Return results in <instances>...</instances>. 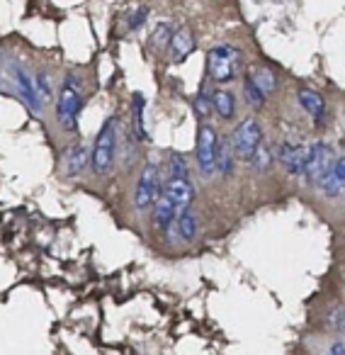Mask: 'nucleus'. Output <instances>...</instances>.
I'll return each mask as SVG.
<instances>
[{
    "instance_id": "nucleus-1",
    "label": "nucleus",
    "mask_w": 345,
    "mask_h": 355,
    "mask_svg": "<svg viewBox=\"0 0 345 355\" xmlns=\"http://www.w3.org/2000/svg\"><path fill=\"white\" fill-rule=\"evenodd\" d=\"M195 200V185L190 183V178H168L163 185L161 198L156 200L151 214H153V227L158 232L168 234L175 227V219L193 207Z\"/></svg>"
},
{
    "instance_id": "nucleus-2",
    "label": "nucleus",
    "mask_w": 345,
    "mask_h": 355,
    "mask_svg": "<svg viewBox=\"0 0 345 355\" xmlns=\"http://www.w3.org/2000/svg\"><path fill=\"white\" fill-rule=\"evenodd\" d=\"M119 119L107 117L100 132L95 134V141L90 146V168L95 175L105 178L117 166V148H119Z\"/></svg>"
},
{
    "instance_id": "nucleus-3",
    "label": "nucleus",
    "mask_w": 345,
    "mask_h": 355,
    "mask_svg": "<svg viewBox=\"0 0 345 355\" xmlns=\"http://www.w3.org/2000/svg\"><path fill=\"white\" fill-rule=\"evenodd\" d=\"M80 107H83V88H80L76 76H66L59 90V100H56V122L64 132H78Z\"/></svg>"
},
{
    "instance_id": "nucleus-4",
    "label": "nucleus",
    "mask_w": 345,
    "mask_h": 355,
    "mask_svg": "<svg viewBox=\"0 0 345 355\" xmlns=\"http://www.w3.org/2000/svg\"><path fill=\"white\" fill-rule=\"evenodd\" d=\"M163 175H161V166H158L156 158H148L143 163L141 173L136 178V185H134V209L136 212H151L156 200L163 193Z\"/></svg>"
},
{
    "instance_id": "nucleus-5",
    "label": "nucleus",
    "mask_w": 345,
    "mask_h": 355,
    "mask_svg": "<svg viewBox=\"0 0 345 355\" xmlns=\"http://www.w3.org/2000/svg\"><path fill=\"white\" fill-rule=\"evenodd\" d=\"M241 73V51L233 44H217L207 51V76L219 85L236 80Z\"/></svg>"
},
{
    "instance_id": "nucleus-6",
    "label": "nucleus",
    "mask_w": 345,
    "mask_h": 355,
    "mask_svg": "<svg viewBox=\"0 0 345 355\" xmlns=\"http://www.w3.org/2000/svg\"><path fill=\"white\" fill-rule=\"evenodd\" d=\"M222 137L212 124L202 122L197 129V146H195V156H197V171L204 178H212L217 173V153Z\"/></svg>"
},
{
    "instance_id": "nucleus-7",
    "label": "nucleus",
    "mask_w": 345,
    "mask_h": 355,
    "mask_svg": "<svg viewBox=\"0 0 345 355\" xmlns=\"http://www.w3.org/2000/svg\"><path fill=\"white\" fill-rule=\"evenodd\" d=\"M263 144V127L256 117H246L231 134V146L236 151V158L251 163L256 151Z\"/></svg>"
},
{
    "instance_id": "nucleus-8",
    "label": "nucleus",
    "mask_w": 345,
    "mask_h": 355,
    "mask_svg": "<svg viewBox=\"0 0 345 355\" xmlns=\"http://www.w3.org/2000/svg\"><path fill=\"white\" fill-rule=\"evenodd\" d=\"M333 161H335L333 148H330L326 141H314L309 148V161H306V168H304V178L311 185H319L321 180H324L326 173L330 171Z\"/></svg>"
},
{
    "instance_id": "nucleus-9",
    "label": "nucleus",
    "mask_w": 345,
    "mask_h": 355,
    "mask_svg": "<svg viewBox=\"0 0 345 355\" xmlns=\"http://www.w3.org/2000/svg\"><path fill=\"white\" fill-rule=\"evenodd\" d=\"M10 76L12 80H15V88H17V95H20L22 100H25V105L32 110V112H42L44 110V100H42L39 90H37V83H35V76L30 73V71L25 69V66L20 64H12L10 66Z\"/></svg>"
},
{
    "instance_id": "nucleus-10",
    "label": "nucleus",
    "mask_w": 345,
    "mask_h": 355,
    "mask_svg": "<svg viewBox=\"0 0 345 355\" xmlns=\"http://www.w3.org/2000/svg\"><path fill=\"white\" fill-rule=\"evenodd\" d=\"M309 146L304 144H280L277 146V163L285 168L290 175H304V168H306V161H309Z\"/></svg>"
},
{
    "instance_id": "nucleus-11",
    "label": "nucleus",
    "mask_w": 345,
    "mask_h": 355,
    "mask_svg": "<svg viewBox=\"0 0 345 355\" xmlns=\"http://www.w3.org/2000/svg\"><path fill=\"white\" fill-rule=\"evenodd\" d=\"M90 166V148L85 144H73L61 156V171L66 178H78Z\"/></svg>"
},
{
    "instance_id": "nucleus-12",
    "label": "nucleus",
    "mask_w": 345,
    "mask_h": 355,
    "mask_svg": "<svg viewBox=\"0 0 345 355\" xmlns=\"http://www.w3.org/2000/svg\"><path fill=\"white\" fill-rule=\"evenodd\" d=\"M195 51V35L190 27H178L172 32L170 44H168V54H170L172 64H183L190 54Z\"/></svg>"
},
{
    "instance_id": "nucleus-13",
    "label": "nucleus",
    "mask_w": 345,
    "mask_h": 355,
    "mask_svg": "<svg viewBox=\"0 0 345 355\" xmlns=\"http://www.w3.org/2000/svg\"><path fill=\"white\" fill-rule=\"evenodd\" d=\"M319 188L326 198H335V195L343 193L345 190V158L333 161V166H330V171L324 175V180L319 183Z\"/></svg>"
},
{
    "instance_id": "nucleus-14",
    "label": "nucleus",
    "mask_w": 345,
    "mask_h": 355,
    "mask_svg": "<svg viewBox=\"0 0 345 355\" xmlns=\"http://www.w3.org/2000/svg\"><path fill=\"white\" fill-rule=\"evenodd\" d=\"M212 105H214V112H217L219 119L224 122H231L236 117V95L227 88H219L212 93Z\"/></svg>"
},
{
    "instance_id": "nucleus-15",
    "label": "nucleus",
    "mask_w": 345,
    "mask_h": 355,
    "mask_svg": "<svg viewBox=\"0 0 345 355\" xmlns=\"http://www.w3.org/2000/svg\"><path fill=\"white\" fill-rule=\"evenodd\" d=\"M297 98H299V105L304 107V112L309 114V117L314 119L316 124L324 122V117H326V103H324V98H321L319 93H314V90H309V88H301Z\"/></svg>"
},
{
    "instance_id": "nucleus-16",
    "label": "nucleus",
    "mask_w": 345,
    "mask_h": 355,
    "mask_svg": "<svg viewBox=\"0 0 345 355\" xmlns=\"http://www.w3.org/2000/svg\"><path fill=\"white\" fill-rule=\"evenodd\" d=\"M175 232L185 243H193L200 236V217L193 207H188L178 219H175Z\"/></svg>"
},
{
    "instance_id": "nucleus-17",
    "label": "nucleus",
    "mask_w": 345,
    "mask_h": 355,
    "mask_svg": "<svg viewBox=\"0 0 345 355\" xmlns=\"http://www.w3.org/2000/svg\"><path fill=\"white\" fill-rule=\"evenodd\" d=\"M233 168H236V151H233L231 141L222 139V141H219V153H217V173L229 178L233 173Z\"/></svg>"
},
{
    "instance_id": "nucleus-18",
    "label": "nucleus",
    "mask_w": 345,
    "mask_h": 355,
    "mask_svg": "<svg viewBox=\"0 0 345 355\" xmlns=\"http://www.w3.org/2000/svg\"><path fill=\"white\" fill-rule=\"evenodd\" d=\"M132 129L136 141H146V124H143V95L134 93L132 98Z\"/></svg>"
},
{
    "instance_id": "nucleus-19",
    "label": "nucleus",
    "mask_w": 345,
    "mask_h": 355,
    "mask_svg": "<svg viewBox=\"0 0 345 355\" xmlns=\"http://www.w3.org/2000/svg\"><path fill=\"white\" fill-rule=\"evenodd\" d=\"M248 78H251L253 83H256L258 88H260L265 95L275 93V88H277V78H275V73H272L270 69H265V66H258V69H251V73H248Z\"/></svg>"
},
{
    "instance_id": "nucleus-20",
    "label": "nucleus",
    "mask_w": 345,
    "mask_h": 355,
    "mask_svg": "<svg viewBox=\"0 0 345 355\" xmlns=\"http://www.w3.org/2000/svg\"><path fill=\"white\" fill-rule=\"evenodd\" d=\"M243 95H246L248 105H251V107H256V110H260L263 105H265V100H267V95L263 93V90L258 88V85L253 83L248 76H246V80H243Z\"/></svg>"
},
{
    "instance_id": "nucleus-21",
    "label": "nucleus",
    "mask_w": 345,
    "mask_h": 355,
    "mask_svg": "<svg viewBox=\"0 0 345 355\" xmlns=\"http://www.w3.org/2000/svg\"><path fill=\"white\" fill-rule=\"evenodd\" d=\"M214 112V105H212V93H207V90H200V95L195 98V114H197L200 119H207L209 114Z\"/></svg>"
},
{
    "instance_id": "nucleus-22",
    "label": "nucleus",
    "mask_w": 345,
    "mask_h": 355,
    "mask_svg": "<svg viewBox=\"0 0 345 355\" xmlns=\"http://www.w3.org/2000/svg\"><path fill=\"white\" fill-rule=\"evenodd\" d=\"M168 178H190V166H188V161H185V156L172 153L170 163H168Z\"/></svg>"
},
{
    "instance_id": "nucleus-23",
    "label": "nucleus",
    "mask_w": 345,
    "mask_h": 355,
    "mask_svg": "<svg viewBox=\"0 0 345 355\" xmlns=\"http://www.w3.org/2000/svg\"><path fill=\"white\" fill-rule=\"evenodd\" d=\"M170 37H172V30H170V25H158L156 30H153V35H151V46L153 49H168V44H170Z\"/></svg>"
},
{
    "instance_id": "nucleus-24",
    "label": "nucleus",
    "mask_w": 345,
    "mask_h": 355,
    "mask_svg": "<svg viewBox=\"0 0 345 355\" xmlns=\"http://www.w3.org/2000/svg\"><path fill=\"white\" fill-rule=\"evenodd\" d=\"M272 158H275V153H272L270 148L265 146V144H260V148H258L256 156H253L251 166H253V168H258V171H265V168H270Z\"/></svg>"
},
{
    "instance_id": "nucleus-25",
    "label": "nucleus",
    "mask_w": 345,
    "mask_h": 355,
    "mask_svg": "<svg viewBox=\"0 0 345 355\" xmlns=\"http://www.w3.org/2000/svg\"><path fill=\"white\" fill-rule=\"evenodd\" d=\"M35 83H37V90H39L42 100L49 103L51 100V83H49V76L46 73H35Z\"/></svg>"
},
{
    "instance_id": "nucleus-26",
    "label": "nucleus",
    "mask_w": 345,
    "mask_h": 355,
    "mask_svg": "<svg viewBox=\"0 0 345 355\" xmlns=\"http://www.w3.org/2000/svg\"><path fill=\"white\" fill-rule=\"evenodd\" d=\"M146 15H148V10L146 8H139V10H134L132 12V20H129V30H139V27L143 25V22H146Z\"/></svg>"
},
{
    "instance_id": "nucleus-27",
    "label": "nucleus",
    "mask_w": 345,
    "mask_h": 355,
    "mask_svg": "<svg viewBox=\"0 0 345 355\" xmlns=\"http://www.w3.org/2000/svg\"><path fill=\"white\" fill-rule=\"evenodd\" d=\"M326 355H345V340H335Z\"/></svg>"
},
{
    "instance_id": "nucleus-28",
    "label": "nucleus",
    "mask_w": 345,
    "mask_h": 355,
    "mask_svg": "<svg viewBox=\"0 0 345 355\" xmlns=\"http://www.w3.org/2000/svg\"><path fill=\"white\" fill-rule=\"evenodd\" d=\"M333 326H335V329H338V331H343V334H345V311H343V309H340L338 314H335Z\"/></svg>"
}]
</instances>
